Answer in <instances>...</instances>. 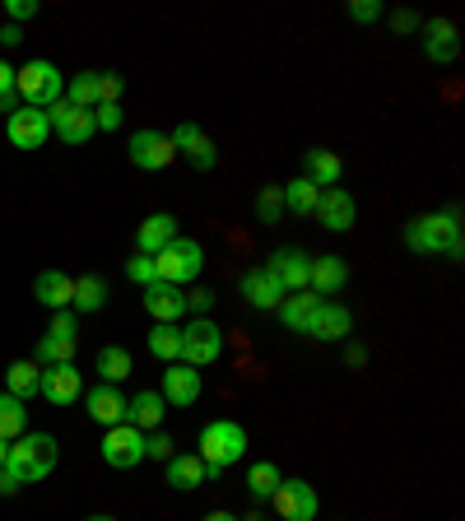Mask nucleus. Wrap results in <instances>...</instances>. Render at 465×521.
<instances>
[{"label": "nucleus", "mask_w": 465, "mask_h": 521, "mask_svg": "<svg viewBox=\"0 0 465 521\" xmlns=\"http://www.w3.org/2000/svg\"><path fill=\"white\" fill-rule=\"evenodd\" d=\"M56 456H61V447H56L52 433H24V438L10 442V461L0 470H10L19 484H38L56 470Z\"/></svg>", "instance_id": "nucleus-1"}, {"label": "nucleus", "mask_w": 465, "mask_h": 521, "mask_svg": "<svg viewBox=\"0 0 465 521\" xmlns=\"http://www.w3.org/2000/svg\"><path fill=\"white\" fill-rule=\"evenodd\" d=\"M196 447H200L196 456H200V461H205L210 470H228V466H238L242 456H247L252 438H247V428L233 424V419H214V424L200 428Z\"/></svg>", "instance_id": "nucleus-2"}, {"label": "nucleus", "mask_w": 465, "mask_h": 521, "mask_svg": "<svg viewBox=\"0 0 465 521\" xmlns=\"http://www.w3.org/2000/svg\"><path fill=\"white\" fill-rule=\"evenodd\" d=\"M461 238V205H447L438 214H419L405 224V247L419 256H442V247Z\"/></svg>", "instance_id": "nucleus-3"}, {"label": "nucleus", "mask_w": 465, "mask_h": 521, "mask_svg": "<svg viewBox=\"0 0 465 521\" xmlns=\"http://www.w3.org/2000/svg\"><path fill=\"white\" fill-rule=\"evenodd\" d=\"M14 94H19V103L24 107L47 112L52 103L66 98V75H61L52 61H28V66L14 70Z\"/></svg>", "instance_id": "nucleus-4"}, {"label": "nucleus", "mask_w": 465, "mask_h": 521, "mask_svg": "<svg viewBox=\"0 0 465 521\" xmlns=\"http://www.w3.org/2000/svg\"><path fill=\"white\" fill-rule=\"evenodd\" d=\"M200 270H205V247H200L196 238H182V233L154 256V275H159L163 284H177V289H186Z\"/></svg>", "instance_id": "nucleus-5"}, {"label": "nucleus", "mask_w": 465, "mask_h": 521, "mask_svg": "<svg viewBox=\"0 0 465 521\" xmlns=\"http://www.w3.org/2000/svg\"><path fill=\"white\" fill-rule=\"evenodd\" d=\"M219 354H224V331H219L210 317H196L182 331V363L200 373V368L219 363Z\"/></svg>", "instance_id": "nucleus-6"}, {"label": "nucleus", "mask_w": 465, "mask_h": 521, "mask_svg": "<svg viewBox=\"0 0 465 521\" xmlns=\"http://www.w3.org/2000/svg\"><path fill=\"white\" fill-rule=\"evenodd\" d=\"M270 508H275L284 521H317L321 494L307 480H279V489L270 494Z\"/></svg>", "instance_id": "nucleus-7"}, {"label": "nucleus", "mask_w": 465, "mask_h": 521, "mask_svg": "<svg viewBox=\"0 0 465 521\" xmlns=\"http://www.w3.org/2000/svg\"><path fill=\"white\" fill-rule=\"evenodd\" d=\"M38 396L56 410H66L84 396V377L75 363H56V368H42V382H38Z\"/></svg>", "instance_id": "nucleus-8"}, {"label": "nucleus", "mask_w": 465, "mask_h": 521, "mask_svg": "<svg viewBox=\"0 0 465 521\" xmlns=\"http://www.w3.org/2000/svg\"><path fill=\"white\" fill-rule=\"evenodd\" d=\"M5 135H10L14 149H42L52 140V117L38 112V107H19L5 117Z\"/></svg>", "instance_id": "nucleus-9"}, {"label": "nucleus", "mask_w": 465, "mask_h": 521, "mask_svg": "<svg viewBox=\"0 0 465 521\" xmlns=\"http://www.w3.org/2000/svg\"><path fill=\"white\" fill-rule=\"evenodd\" d=\"M140 456H145V433L131 424H112L103 433V461L112 470H131L140 466Z\"/></svg>", "instance_id": "nucleus-10"}, {"label": "nucleus", "mask_w": 465, "mask_h": 521, "mask_svg": "<svg viewBox=\"0 0 465 521\" xmlns=\"http://www.w3.org/2000/svg\"><path fill=\"white\" fill-rule=\"evenodd\" d=\"M126 149H131V163L140 173H163V168H173V159H177L173 140L163 131H135Z\"/></svg>", "instance_id": "nucleus-11"}, {"label": "nucleus", "mask_w": 465, "mask_h": 521, "mask_svg": "<svg viewBox=\"0 0 465 521\" xmlns=\"http://www.w3.org/2000/svg\"><path fill=\"white\" fill-rule=\"evenodd\" d=\"M303 335H312V340H321V345H340V340L354 335V312H349L345 303H321V308L312 312Z\"/></svg>", "instance_id": "nucleus-12"}, {"label": "nucleus", "mask_w": 465, "mask_h": 521, "mask_svg": "<svg viewBox=\"0 0 465 521\" xmlns=\"http://www.w3.org/2000/svg\"><path fill=\"white\" fill-rule=\"evenodd\" d=\"M168 140H173L177 154H186V159H191V168H196V173H210L214 163H219V149H214V140L200 131L196 121H182V126L168 135Z\"/></svg>", "instance_id": "nucleus-13"}, {"label": "nucleus", "mask_w": 465, "mask_h": 521, "mask_svg": "<svg viewBox=\"0 0 465 521\" xmlns=\"http://www.w3.org/2000/svg\"><path fill=\"white\" fill-rule=\"evenodd\" d=\"M47 117H52V135H61L66 145H89L93 131H98V126H93V112H84V107H70L66 98L47 107Z\"/></svg>", "instance_id": "nucleus-14"}, {"label": "nucleus", "mask_w": 465, "mask_h": 521, "mask_svg": "<svg viewBox=\"0 0 465 521\" xmlns=\"http://www.w3.org/2000/svg\"><path fill=\"white\" fill-rule=\"evenodd\" d=\"M266 270L279 280V289H284V294H298V289H307V275H312V256L298 252V247H279V252L266 261Z\"/></svg>", "instance_id": "nucleus-15"}, {"label": "nucleus", "mask_w": 465, "mask_h": 521, "mask_svg": "<svg viewBox=\"0 0 465 521\" xmlns=\"http://www.w3.org/2000/svg\"><path fill=\"white\" fill-rule=\"evenodd\" d=\"M317 219L331 228V233H349V228L359 224V201H354L345 187H326L317 201Z\"/></svg>", "instance_id": "nucleus-16"}, {"label": "nucleus", "mask_w": 465, "mask_h": 521, "mask_svg": "<svg viewBox=\"0 0 465 521\" xmlns=\"http://www.w3.org/2000/svg\"><path fill=\"white\" fill-rule=\"evenodd\" d=\"M419 33H424V56H428V61L452 66L456 56H461V42H456V24H452V19H424Z\"/></svg>", "instance_id": "nucleus-17"}, {"label": "nucleus", "mask_w": 465, "mask_h": 521, "mask_svg": "<svg viewBox=\"0 0 465 521\" xmlns=\"http://www.w3.org/2000/svg\"><path fill=\"white\" fill-rule=\"evenodd\" d=\"M168 466V484L173 489H182V494H191V489H200V484H214L224 470H210L205 461H200L196 452H177L173 461H163Z\"/></svg>", "instance_id": "nucleus-18"}, {"label": "nucleus", "mask_w": 465, "mask_h": 521, "mask_svg": "<svg viewBox=\"0 0 465 521\" xmlns=\"http://www.w3.org/2000/svg\"><path fill=\"white\" fill-rule=\"evenodd\" d=\"M345 284H349L345 256H312V275H307V289H312V294L331 303V298L340 294Z\"/></svg>", "instance_id": "nucleus-19"}, {"label": "nucleus", "mask_w": 465, "mask_h": 521, "mask_svg": "<svg viewBox=\"0 0 465 521\" xmlns=\"http://www.w3.org/2000/svg\"><path fill=\"white\" fill-rule=\"evenodd\" d=\"M159 396H163L168 405H177V410L196 405V401H200V373H196V368H186V363H168Z\"/></svg>", "instance_id": "nucleus-20"}, {"label": "nucleus", "mask_w": 465, "mask_h": 521, "mask_svg": "<svg viewBox=\"0 0 465 521\" xmlns=\"http://www.w3.org/2000/svg\"><path fill=\"white\" fill-rule=\"evenodd\" d=\"M242 298H247L252 308H261V312H275L289 294L279 289V280L270 275L266 266H256V270H247V275H242Z\"/></svg>", "instance_id": "nucleus-21"}, {"label": "nucleus", "mask_w": 465, "mask_h": 521, "mask_svg": "<svg viewBox=\"0 0 465 521\" xmlns=\"http://www.w3.org/2000/svg\"><path fill=\"white\" fill-rule=\"evenodd\" d=\"M145 312H149L154 321H173V326H177V317L186 312V289L154 280V284L145 289Z\"/></svg>", "instance_id": "nucleus-22"}, {"label": "nucleus", "mask_w": 465, "mask_h": 521, "mask_svg": "<svg viewBox=\"0 0 465 521\" xmlns=\"http://www.w3.org/2000/svg\"><path fill=\"white\" fill-rule=\"evenodd\" d=\"M33 298H38L42 308L66 312L70 298H75V280H70L66 270H42L38 280H33Z\"/></svg>", "instance_id": "nucleus-23"}, {"label": "nucleus", "mask_w": 465, "mask_h": 521, "mask_svg": "<svg viewBox=\"0 0 465 521\" xmlns=\"http://www.w3.org/2000/svg\"><path fill=\"white\" fill-rule=\"evenodd\" d=\"M163 415H168V401H163L159 391H140V396L126 401V419H121V424L140 428V433H154V428L163 424Z\"/></svg>", "instance_id": "nucleus-24"}, {"label": "nucleus", "mask_w": 465, "mask_h": 521, "mask_svg": "<svg viewBox=\"0 0 465 521\" xmlns=\"http://www.w3.org/2000/svg\"><path fill=\"white\" fill-rule=\"evenodd\" d=\"M84 405H89L93 424H103V428H112V424H121V419H126V396H121L117 387H107V382H98V387L84 396Z\"/></svg>", "instance_id": "nucleus-25"}, {"label": "nucleus", "mask_w": 465, "mask_h": 521, "mask_svg": "<svg viewBox=\"0 0 465 521\" xmlns=\"http://www.w3.org/2000/svg\"><path fill=\"white\" fill-rule=\"evenodd\" d=\"M173 238H177V214H168V210L140 219V233H135V242H140V252L145 256H159Z\"/></svg>", "instance_id": "nucleus-26"}, {"label": "nucleus", "mask_w": 465, "mask_h": 521, "mask_svg": "<svg viewBox=\"0 0 465 521\" xmlns=\"http://www.w3.org/2000/svg\"><path fill=\"white\" fill-rule=\"evenodd\" d=\"M303 168H307V182L317 191L326 187H340V177H345V163H340V154H331V149H307L303 154Z\"/></svg>", "instance_id": "nucleus-27"}, {"label": "nucleus", "mask_w": 465, "mask_h": 521, "mask_svg": "<svg viewBox=\"0 0 465 521\" xmlns=\"http://www.w3.org/2000/svg\"><path fill=\"white\" fill-rule=\"evenodd\" d=\"M321 303H326V298H317L312 289H298V294H289L275 312H279V321H284L289 331H307V321H312V312H317Z\"/></svg>", "instance_id": "nucleus-28"}, {"label": "nucleus", "mask_w": 465, "mask_h": 521, "mask_svg": "<svg viewBox=\"0 0 465 521\" xmlns=\"http://www.w3.org/2000/svg\"><path fill=\"white\" fill-rule=\"evenodd\" d=\"M38 382H42V368H38V363L19 359V363H10V368H5V391H10V396H19L24 405L38 396Z\"/></svg>", "instance_id": "nucleus-29"}, {"label": "nucleus", "mask_w": 465, "mask_h": 521, "mask_svg": "<svg viewBox=\"0 0 465 521\" xmlns=\"http://www.w3.org/2000/svg\"><path fill=\"white\" fill-rule=\"evenodd\" d=\"M131 373H135L131 349H121V345H103V349H98V377H103L107 387H117V382H126Z\"/></svg>", "instance_id": "nucleus-30"}, {"label": "nucleus", "mask_w": 465, "mask_h": 521, "mask_svg": "<svg viewBox=\"0 0 465 521\" xmlns=\"http://www.w3.org/2000/svg\"><path fill=\"white\" fill-rule=\"evenodd\" d=\"M24 433H28V405L19 396H10V391H0V438L14 442Z\"/></svg>", "instance_id": "nucleus-31"}, {"label": "nucleus", "mask_w": 465, "mask_h": 521, "mask_svg": "<svg viewBox=\"0 0 465 521\" xmlns=\"http://www.w3.org/2000/svg\"><path fill=\"white\" fill-rule=\"evenodd\" d=\"M149 354L159 363H182V331H177L173 321H159L149 331Z\"/></svg>", "instance_id": "nucleus-32"}, {"label": "nucleus", "mask_w": 465, "mask_h": 521, "mask_svg": "<svg viewBox=\"0 0 465 521\" xmlns=\"http://www.w3.org/2000/svg\"><path fill=\"white\" fill-rule=\"evenodd\" d=\"M80 335H42L38 340V368H56V363H75Z\"/></svg>", "instance_id": "nucleus-33"}, {"label": "nucleus", "mask_w": 465, "mask_h": 521, "mask_svg": "<svg viewBox=\"0 0 465 521\" xmlns=\"http://www.w3.org/2000/svg\"><path fill=\"white\" fill-rule=\"evenodd\" d=\"M75 312H103L107 308V280L103 275H80L75 280V298H70Z\"/></svg>", "instance_id": "nucleus-34"}, {"label": "nucleus", "mask_w": 465, "mask_h": 521, "mask_svg": "<svg viewBox=\"0 0 465 521\" xmlns=\"http://www.w3.org/2000/svg\"><path fill=\"white\" fill-rule=\"evenodd\" d=\"M317 201H321V191L312 187L307 177H293L289 187H284V210L303 214V219H312V214H317Z\"/></svg>", "instance_id": "nucleus-35"}, {"label": "nucleus", "mask_w": 465, "mask_h": 521, "mask_svg": "<svg viewBox=\"0 0 465 521\" xmlns=\"http://www.w3.org/2000/svg\"><path fill=\"white\" fill-rule=\"evenodd\" d=\"M279 466L275 461H252V470H247V494L252 498H261V503H270V494L279 489Z\"/></svg>", "instance_id": "nucleus-36"}, {"label": "nucleus", "mask_w": 465, "mask_h": 521, "mask_svg": "<svg viewBox=\"0 0 465 521\" xmlns=\"http://www.w3.org/2000/svg\"><path fill=\"white\" fill-rule=\"evenodd\" d=\"M66 103L70 107H84V112H93V107H98V70H80V75L66 84Z\"/></svg>", "instance_id": "nucleus-37"}, {"label": "nucleus", "mask_w": 465, "mask_h": 521, "mask_svg": "<svg viewBox=\"0 0 465 521\" xmlns=\"http://www.w3.org/2000/svg\"><path fill=\"white\" fill-rule=\"evenodd\" d=\"M256 214H261V224H279L284 219V187H261V196H256Z\"/></svg>", "instance_id": "nucleus-38"}, {"label": "nucleus", "mask_w": 465, "mask_h": 521, "mask_svg": "<svg viewBox=\"0 0 465 521\" xmlns=\"http://www.w3.org/2000/svg\"><path fill=\"white\" fill-rule=\"evenodd\" d=\"M126 280H131V284H140V289H149V284L159 280V275H154V256L135 252L131 261H126Z\"/></svg>", "instance_id": "nucleus-39"}, {"label": "nucleus", "mask_w": 465, "mask_h": 521, "mask_svg": "<svg viewBox=\"0 0 465 521\" xmlns=\"http://www.w3.org/2000/svg\"><path fill=\"white\" fill-rule=\"evenodd\" d=\"M345 14L354 19V24H377V19L386 14V5H382V0H349Z\"/></svg>", "instance_id": "nucleus-40"}, {"label": "nucleus", "mask_w": 465, "mask_h": 521, "mask_svg": "<svg viewBox=\"0 0 465 521\" xmlns=\"http://www.w3.org/2000/svg\"><path fill=\"white\" fill-rule=\"evenodd\" d=\"M145 456H154V461H173V456H177L173 438H168V433H159V428H154V433H145Z\"/></svg>", "instance_id": "nucleus-41"}, {"label": "nucleus", "mask_w": 465, "mask_h": 521, "mask_svg": "<svg viewBox=\"0 0 465 521\" xmlns=\"http://www.w3.org/2000/svg\"><path fill=\"white\" fill-rule=\"evenodd\" d=\"M121 121H126L121 103H98V107H93V126H98V131H117Z\"/></svg>", "instance_id": "nucleus-42"}, {"label": "nucleus", "mask_w": 465, "mask_h": 521, "mask_svg": "<svg viewBox=\"0 0 465 521\" xmlns=\"http://www.w3.org/2000/svg\"><path fill=\"white\" fill-rule=\"evenodd\" d=\"M121 75H112V70H98V103H121Z\"/></svg>", "instance_id": "nucleus-43"}, {"label": "nucleus", "mask_w": 465, "mask_h": 521, "mask_svg": "<svg viewBox=\"0 0 465 521\" xmlns=\"http://www.w3.org/2000/svg\"><path fill=\"white\" fill-rule=\"evenodd\" d=\"M38 0H10V5H5V14H10V24H19L24 28V19H38Z\"/></svg>", "instance_id": "nucleus-44"}, {"label": "nucleus", "mask_w": 465, "mask_h": 521, "mask_svg": "<svg viewBox=\"0 0 465 521\" xmlns=\"http://www.w3.org/2000/svg\"><path fill=\"white\" fill-rule=\"evenodd\" d=\"M419 24H424V19H419V14H410V10L391 14V28H396V33H419Z\"/></svg>", "instance_id": "nucleus-45"}, {"label": "nucleus", "mask_w": 465, "mask_h": 521, "mask_svg": "<svg viewBox=\"0 0 465 521\" xmlns=\"http://www.w3.org/2000/svg\"><path fill=\"white\" fill-rule=\"evenodd\" d=\"M47 335H80V326H75L70 308H66V312H56V317H52V331H47Z\"/></svg>", "instance_id": "nucleus-46"}, {"label": "nucleus", "mask_w": 465, "mask_h": 521, "mask_svg": "<svg viewBox=\"0 0 465 521\" xmlns=\"http://www.w3.org/2000/svg\"><path fill=\"white\" fill-rule=\"evenodd\" d=\"M186 308H191V312H200V317H205V312L214 308V294H210V289H196V294H186Z\"/></svg>", "instance_id": "nucleus-47"}, {"label": "nucleus", "mask_w": 465, "mask_h": 521, "mask_svg": "<svg viewBox=\"0 0 465 521\" xmlns=\"http://www.w3.org/2000/svg\"><path fill=\"white\" fill-rule=\"evenodd\" d=\"M345 363L349 368H363L368 363V345H345Z\"/></svg>", "instance_id": "nucleus-48"}, {"label": "nucleus", "mask_w": 465, "mask_h": 521, "mask_svg": "<svg viewBox=\"0 0 465 521\" xmlns=\"http://www.w3.org/2000/svg\"><path fill=\"white\" fill-rule=\"evenodd\" d=\"M0 42H5V47H19V42H24V28H19V24H0Z\"/></svg>", "instance_id": "nucleus-49"}, {"label": "nucleus", "mask_w": 465, "mask_h": 521, "mask_svg": "<svg viewBox=\"0 0 465 521\" xmlns=\"http://www.w3.org/2000/svg\"><path fill=\"white\" fill-rule=\"evenodd\" d=\"M10 94H14V66L0 61V98H10Z\"/></svg>", "instance_id": "nucleus-50"}, {"label": "nucleus", "mask_w": 465, "mask_h": 521, "mask_svg": "<svg viewBox=\"0 0 465 521\" xmlns=\"http://www.w3.org/2000/svg\"><path fill=\"white\" fill-rule=\"evenodd\" d=\"M200 521H238V517H233V512H205Z\"/></svg>", "instance_id": "nucleus-51"}, {"label": "nucleus", "mask_w": 465, "mask_h": 521, "mask_svg": "<svg viewBox=\"0 0 465 521\" xmlns=\"http://www.w3.org/2000/svg\"><path fill=\"white\" fill-rule=\"evenodd\" d=\"M5 461H10V442L0 438V466H5Z\"/></svg>", "instance_id": "nucleus-52"}, {"label": "nucleus", "mask_w": 465, "mask_h": 521, "mask_svg": "<svg viewBox=\"0 0 465 521\" xmlns=\"http://www.w3.org/2000/svg\"><path fill=\"white\" fill-rule=\"evenodd\" d=\"M238 521H266V517H261V512H247V517H238Z\"/></svg>", "instance_id": "nucleus-53"}, {"label": "nucleus", "mask_w": 465, "mask_h": 521, "mask_svg": "<svg viewBox=\"0 0 465 521\" xmlns=\"http://www.w3.org/2000/svg\"><path fill=\"white\" fill-rule=\"evenodd\" d=\"M84 521H117V517H107V512H98V517H84Z\"/></svg>", "instance_id": "nucleus-54"}]
</instances>
